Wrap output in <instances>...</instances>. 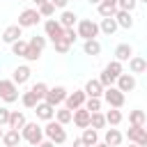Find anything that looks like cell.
Wrapping results in <instances>:
<instances>
[{
	"instance_id": "cell-1",
	"label": "cell",
	"mask_w": 147,
	"mask_h": 147,
	"mask_svg": "<svg viewBox=\"0 0 147 147\" xmlns=\"http://www.w3.org/2000/svg\"><path fill=\"white\" fill-rule=\"evenodd\" d=\"M74 30H76V34H78V39H96L99 37V23L96 21H92V18H78V23L74 25Z\"/></svg>"
},
{
	"instance_id": "cell-2",
	"label": "cell",
	"mask_w": 147,
	"mask_h": 147,
	"mask_svg": "<svg viewBox=\"0 0 147 147\" xmlns=\"http://www.w3.org/2000/svg\"><path fill=\"white\" fill-rule=\"evenodd\" d=\"M21 138L25 142H30L32 147H37L44 140V126H39L37 122H25L23 129H21Z\"/></svg>"
},
{
	"instance_id": "cell-3",
	"label": "cell",
	"mask_w": 147,
	"mask_h": 147,
	"mask_svg": "<svg viewBox=\"0 0 147 147\" xmlns=\"http://www.w3.org/2000/svg\"><path fill=\"white\" fill-rule=\"evenodd\" d=\"M44 138H48V140L55 142V145H64V142H67V131H64V126H62L60 122L48 119L46 126H44Z\"/></svg>"
},
{
	"instance_id": "cell-4",
	"label": "cell",
	"mask_w": 147,
	"mask_h": 147,
	"mask_svg": "<svg viewBox=\"0 0 147 147\" xmlns=\"http://www.w3.org/2000/svg\"><path fill=\"white\" fill-rule=\"evenodd\" d=\"M18 85L11 78H0V101L2 103H14L18 101Z\"/></svg>"
},
{
	"instance_id": "cell-5",
	"label": "cell",
	"mask_w": 147,
	"mask_h": 147,
	"mask_svg": "<svg viewBox=\"0 0 147 147\" xmlns=\"http://www.w3.org/2000/svg\"><path fill=\"white\" fill-rule=\"evenodd\" d=\"M101 101H106V103H108V108H122V106H124V101H126V94H124V92H119L115 85H110V87H103Z\"/></svg>"
},
{
	"instance_id": "cell-6",
	"label": "cell",
	"mask_w": 147,
	"mask_h": 147,
	"mask_svg": "<svg viewBox=\"0 0 147 147\" xmlns=\"http://www.w3.org/2000/svg\"><path fill=\"white\" fill-rule=\"evenodd\" d=\"M39 21H41V16H39L37 7H28V9H23L18 14V23L16 25H21V28H34Z\"/></svg>"
},
{
	"instance_id": "cell-7",
	"label": "cell",
	"mask_w": 147,
	"mask_h": 147,
	"mask_svg": "<svg viewBox=\"0 0 147 147\" xmlns=\"http://www.w3.org/2000/svg\"><path fill=\"white\" fill-rule=\"evenodd\" d=\"M64 99H67V87H62V85L48 87V92H46V96H44V101L51 103L53 108H57L60 103H64Z\"/></svg>"
},
{
	"instance_id": "cell-8",
	"label": "cell",
	"mask_w": 147,
	"mask_h": 147,
	"mask_svg": "<svg viewBox=\"0 0 147 147\" xmlns=\"http://www.w3.org/2000/svg\"><path fill=\"white\" fill-rule=\"evenodd\" d=\"M62 34H64V28L57 23V18H46V21H44V37H46V39L55 41V39H60Z\"/></svg>"
},
{
	"instance_id": "cell-9",
	"label": "cell",
	"mask_w": 147,
	"mask_h": 147,
	"mask_svg": "<svg viewBox=\"0 0 147 147\" xmlns=\"http://www.w3.org/2000/svg\"><path fill=\"white\" fill-rule=\"evenodd\" d=\"M136 85H138V80H136L133 74H124V71H122V74L115 78V87H117L119 92H124V94H126V92H133Z\"/></svg>"
},
{
	"instance_id": "cell-10",
	"label": "cell",
	"mask_w": 147,
	"mask_h": 147,
	"mask_svg": "<svg viewBox=\"0 0 147 147\" xmlns=\"http://www.w3.org/2000/svg\"><path fill=\"white\" fill-rule=\"evenodd\" d=\"M126 138H129V142H136V145H140V147H145L147 145V129H145V124L142 126H129V131H126Z\"/></svg>"
},
{
	"instance_id": "cell-11",
	"label": "cell",
	"mask_w": 147,
	"mask_h": 147,
	"mask_svg": "<svg viewBox=\"0 0 147 147\" xmlns=\"http://www.w3.org/2000/svg\"><path fill=\"white\" fill-rule=\"evenodd\" d=\"M85 99H87V94H85L83 90H74V92H67V99H64V108H69V110H76V108H80V106L85 103Z\"/></svg>"
},
{
	"instance_id": "cell-12",
	"label": "cell",
	"mask_w": 147,
	"mask_h": 147,
	"mask_svg": "<svg viewBox=\"0 0 147 147\" xmlns=\"http://www.w3.org/2000/svg\"><path fill=\"white\" fill-rule=\"evenodd\" d=\"M126 62H129V74H133V76H140L147 71V60L142 55H131Z\"/></svg>"
},
{
	"instance_id": "cell-13",
	"label": "cell",
	"mask_w": 147,
	"mask_h": 147,
	"mask_svg": "<svg viewBox=\"0 0 147 147\" xmlns=\"http://www.w3.org/2000/svg\"><path fill=\"white\" fill-rule=\"evenodd\" d=\"M122 140H124V133H122L119 129L110 126V129H106V131H103V142H106L108 147H119V145H122Z\"/></svg>"
},
{
	"instance_id": "cell-14",
	"label": "cell",
	"mask_w": 147,
	"mask_h": 147,
	"mask_svg": "<svg viewBox=\"0 0 147 147\" xmlns=\"http://www.w3.org/2000/svg\"><path fill=\"white\" fill-rule=\"evenodd\" d=\"M30 76H32V71H30V67L28 64H18L14 71H11V80L21 87V85H25L28 80H30Z\"/></svg>"
},
{
	"instance_id": "cell-15",
	"label": "cell",
	"mask_w": 147,
	"mask_h": 147,
	"mask_svg": "<svg viewBox=\"0 0 147 147\" xmlns=\"http://www.w3.org/2000/svg\"><path fill=\"white\" fill-rule=\"evenodd\" d=\"M71 122H74L78 129H87V126H90V110H85L83 106L76 108V110H71Z\"/></svg>"
},
{
	"instance_id": "cell-16",
	"label": "cell",
	"mask_w": 147,
	"mask_h": 147,
	"mask_svg": "<svg viewBox=\"0 0 147 147\" xmlns=\"http://www.w3.org/2000/svg\"><path fill=\"white\" fill-rule=\"evenodd\" d=\"M34 113H37V119H41V122H48V119H53V115H55V108H53L51 103H46V101H37V106H34Z\"/></svg>"
},
{
	"instance_id": "cell-17",
	"label": "cell",
	"mask_w": 147,
	"mask_h": 147,
	"mask_svg": "<svg viewBox=\"0 0 147 147\" xmlns=\"http://www.w3.org/2000/svg\"><path fill=\"white\" fill-rule=\"evenodd\" d=\"M113 18H115L117 28H124V30H131V28H133V16H131V11H122V9H117V11L113 14Z\"/></svg>"
},
{
	"instance_id": "cell-18",
	"label": "cell",
	"mask_w": 147,
	"mask_h": 147,
	"mask_svg": "<svg viewBox=\"0 0 147 147\" xmlns=\"http://www.w3.org/2000/svg\"><path fill=\"white\" fill-rule=\"evenodd\" d=\"M2 147H16V145H21L23 142V138H21V131H14V129H7L5 133H2Z\"/></svg>"
},
{
	"instance_id": "cell-19",
	"label": "cell",
	"mask_w": 147,
	"mask_h": 147,
	"mask_svg": "<svg viewBox=\"0 0 147 147\" xmlns=\"http://www.w3.org/2000/svg\"><path fill=\"white\" fill-rule=\"evenodd\" d=\"M21 37H23V28H21V25H7L5 32H2V41H5V44H14V41L21 39Z\"/></svg>"
},
{
	"instance_id": "cell-20",
	"label": "cell",
	"mask_w": 147,
	"mask_h": 147,
	"mask_svg": "<svg viewBox=\"0 0 147 147\" xmlns=\"http://www.w3.org/2000/svg\"><path fill=\"white\" fill-rule=\"evenodd\" d=\"M83 92H85L87 96H99V99H101V94H103V85L99 83V78H90V80L85 83Z\"/></svg>"
},
{
	"instance_id": "cell-21",
	"label": "cell",
	"mask_w": 147,
	"mask_h": 147,
	"mask_svg": "<svg viewBox=\"0 0 147 147\" xmlns=\"http://www.w3.org/2000/svg\"><path fill=\"white\" fill-rule=\"evenodd\" d=\"M103 117H106V126H119L122 119H124V115H122L119 108H108L103 113Z\"/></svg>"
},
{
	"instance_id": "cell-22",
	"label": "cell",
	"mask_w": 147,
	"mask_h": 147,
	"mask_svg": "<svg viewBox=\"0 0 147 147\" xmlns=\"http://www.w3.org/2000/svg\"><path fill=\"white\" fill-rule=\"evenodd\" d=\"M25 122H28V119H25V115H23L21 110H11V113H9V122H7V129H14V131H21Z\"/></svg>"
},
{
	"instance_id": "cell-23",
	"label": "cell",
	"mask_w": 147,
	"mask_h": 147,
	"mask_svg": "<svg viewBox=\"0 0 147 147\" xmlns=\"http://www.w3.org/2000/svg\"><path fill=\"white\" fill-rule=\"evenodd\" d=\"M96 11H99V16H101V18L113 16V14L117 11V0H101V2L96 5Z\"/></svg>"
},
{
	"instance_id": "cell-24",
	"label": "cell",
	"mask_w": 147,
	"mask_h": 147,
	"mask_svg": "<svg viewBox=\"0 0 147 147\" xmlns=\"http://www.w3.org/2000/svg\"><path fill=\"white\" fill-rule=\"evenodd\" d=\"M99 32H103L106 37H113V34L117 32V23H115V18H113V16L101 18V23H99Z\"/></svg>"
},
{
	"instance_id": "cell-25",
	"label": "cell",
	"mask_w": 147,
	"mask_h": 147,
	"mask_svg": "<svg viewBox=\"0 0 147 147\" xmlns=\"http://www.w3.org/2000/svg\"><path fill=\"white\" fill-rule=\"evenodd\" d=\"M133 55V46L131 44H117L115 46V60L117 62H126Z\"/></svg>"
},
{
	"instance_id": "cell-26",
	"label": "cell",
	"mask_w": 147,
	"mask_h": 147,
	"mask_svg": "<svg viewBox=\"0 0 147 147\" xmlns=\"http://www.w3.org/2000/svg\"><path fill=\"white\" fill-rule=\"evenodd\" d=\"M57 23H60L62 28H74V25L78 23V16H76L74 11H69V9H62V14H60Z\"/></svg>"
},
{
	"instance_id": "cell-27",
	"label": "cell",
	"mask_w": 147,
	"mask_h": 147,
	"mask_svg": "<svg viewBox=\"0 0 147 147\" xmlns=\"http://www.w3.org/2000/svg\"><path fill=\"white\" fill-rule=\"evenodd\" d=\"M83 53L96 57V55L101 53V44H99V39H85V41H83Z\"/></svg>"
},
{
	"instance_id": "cell-28",
	"label": "cell",
	"mask_w": 147,
	"mask_h": 147,
	"mask_svg": "<svg viewBox=\"0 0 147 147\" xmlns=\"http://www.w3.org/2000/svg\"><path fill=\"white\" fill-rule=\"evenodd\" d=\"M122 64H124V62H117V60H110V62H108V64L103 67V74H106V76H110V78L115 80V78H117V76H119L122 71H124V67H122Z\"/></svg>"
},
{
	"instance_id": "cell-29",
	"label": "cell",
	"mask_w": 147,
	"mask_h": 147,
	"mask_svg": "<svg viewBox=\"0 0 147 147\" xmlns=\"http://www.w3.org/2000/svg\"><path fill=\"white\" fill-rule=\"evenodd\" d=\"M53 119L60 122L62 126H67V124H71V110H69V108H57L55 115H53Z\"/></svg>"
},
{
	"instance_id": "cell-30",
	"label": "cell",
	"mask_w": 147,
	"mask_h": 147,
	"mask_svg": "<svg viewBox=\"0 0 147 147\" xmlns=\"http://www.w3.org/2000/svg\"><path fill=\"white\" fill-rule=\"evenodd\" d=\"M90 126L92 129H106V117H103V113L101 110H96V113H90Z\"/></svg>"
},
{
	"instance_id": "cell-31",
	"label": "cell",
	"mask_w": 147,
	"mask_h": 147,
	"mask_svg": "<svg viewBox=\"0 0 147 147\" xmlns=\"http://www.w3.org/2000/svg\"><path fill=\"white\" fill-rule=\"evenodd\" d=\"M80 140L90 147V145H94L96 140H99V131L96 129H92V126H87V129H83V136H80Z\"/></svg>"
},
{
	"instance_id": "cell-32",
	"label": "cell",
	"mask_w": 147,
	"mask_h": 147,
	"mask_svg": "<svg viewBox=\"0 0 147 147\" xmlns=\"http://www.w3.org/2000/svg\"><path fill=\"white\" fill-rule=\"evenodd\" d=\"M53 48H55V53H60V55H67L69 51H71V44L64 39V34L60 37V39H55L53 41Z\"/></svg>"
},
{
	"instance_id": "cell-33",
	"label": "cell",
	"mask_w": 147,
	"mask_h": 147,
	"mask_svg": "<svg viewBox=\"0 0 147 147\" xmlns=\"http://www.w3.org/2000/svg\"><path fill=\"white\" fill-rule=\"evenodd\" d=\"M101 106H103V101H101L99 96H87V99H85V103H83V108H85V110H90V113L101 110Z\"/></svg>"
},
{
	"instance_id": "cell-34",
	"label": "cell",
	"mask_w": 147,
	"mask_h": 147,
	"mask_svg": "<svg viewBox=\"0 0 147 147\" xmlns=\"http://www.w3.org/2000/svg\"><path fill=\"white\" fill-rule=\"evenodd\" d=\"M145 122H147L145 110H131V113H129V124H133V126H142Z\"/></svg>"
},
{
	"instance_id": "cell-35",
	"label": "cell",
	"mask_w": 147,
	"mask_h": 147,
	"mask_svg": "<svg viewBox=\"0 0 147 147\" xmlns=\"http://www.w3.org/2000/svg\"><path fill=\"white\" fill-rule=\"evenodd\" d=\"M37 11H39V16H41V18H53L55 7H53V2L48 0V2H41V5L37 7Z\"/></svg>"
},
{
	"instance_id": "cell-36",
	"label": "cell",
	"mask_w": 147,
	"mask_h": 147,
	"mask_svg": "<svg viewBox=\"0 0 147 147\" xmlns=\"http://www.w3.org/2000/svg\"><path fill=\"white\" fill-rule=\"evenodd\" d=\"M30 92H32L39 101H44V96H46V92H48V85H46V83H41V80H37V83L30 87Z\"/></svg>"
},
{
	"instance_id": "cell-37",
	"label": "cell",
	"mask_w": 147,
	"mask_h": 147,
	"mask_svg": "<svg viewBox=\"0 0 147 147\" xmlns=\"http://www.w3.org/2000/svg\"><path fill=\"white\" fill-rule=\"evenodd\" d=\"M11 46V53L16 55V57H23L25 55V48H28V41L25 39H16L14 44H9Z\"/></svg>"
},
{
	"instance_id": "cell-38",
	"label": "cell",
	"mask_w": 147,
	"mask_h": 147,
	"mask_svg": "<svg viewBox=\"0 0 147 147\" xmlns=\"http://www.w3.org/2000/svg\"><path fill=\"white\" fill-rule=\"evenodd\" d=\"M39 57H41V51L28 44V48H25V55H23V60H28V62H37Z\"/></svg>"
},
{
	"instance_id": "cell-39",
	"label": "cell",
	"mask_w": 147,
	"mask_h": 147,
	"mask_svg": "<svg viewBox=\"0 0 147 147\" xmlns=\"http://www.w3.org/2000/svg\"><path fill=\"white\" fill-rule=\"evenodd\" d=\"M37 101H39V99H37V96H34V94H32L30 90L21 94V103H23L25 108H34V106H37Z\"/></svg>"
},
{
	"instance_id": "cell-40",
	"label": "cell",
	"mask_w": 147,
	"mask_h": 147,
	"mask_svg": "<svg viewBox=\"0 0 147 147\" xmlns=\"http://www.w3.org/2000/svg\"><path fill=\"white\" fill-rule=\"evenodd\" d=\"M46 41H48V39H46V37H41V34H34V37H30V39H28V44H30V46H34V48H39V51H44V48H46Z\"/></svg>"
},
{
	"instance_id": "cell-41",
	"label": "cell",
	"mask_w": 147,
	"mask_h": 147,
	"mask_svg": "<svg viewBox=\"0 0 147 147\" xmlns=\"http://www.w3.org/2000/svg\"><path fill=\"white\" fill-rule=\"evenodd\" d=\"M136 7H138V0H117V9H122V11H131L133 14Z\"/></svg>"
},
{
	"instance_id": "cell-42",
	"label": "cell",
	"mask_w": 147,
	"mask_h": 147,
	"mask_svg": "<svg viewBox=\"0 0 147 147\" xmlns=\"http://www.w3.org/2000/svg\"><path fill=\"white\" fill-rule=\"evenodd\" d=\"M9 108L7 106H0V126H7V122H9Z\"/></svg>"
},
{
	"instance_id": "cell-43",
	"label": "cell",
	"mask_w": 147,
	"mask_h": 147,
	"mask_svg": "<svg viewBox=\"0 0 147 147\" xmlns=\"http://www.w3.org/2000/svg\"><path fill=\"white\" fill-rule=\"evenodd\" d=\"M64 39H67V41H69V44L74 46V41L78 39V34H76V30H74V28H64Z\"/></svg>"
},
{
	"instance_id": "cell-44",
	"label": "cell",
	"mask_w": 147,
	"mask_h": 147,
	"mask_svg": "<svg viewBox=\"0 0 147 147\" xmlns=\"http://www.w3.org/2000/svg\"><path fill=\"white\" fill-rule=\"evenodd\" d=\"M51 2L55 9H67V5H69V0H51Z\"/></svg>"
},
{
	"instance_id": "cell-45",
	"label": "cell",
	"mask_w": 147,
	"mask_h": 147,
	"mask_svg": "<svg viewBox=\"0 0 147 147\" xmlns=\"http://www.w3.org/2000/svg\"><path fill=\"white\" fill-rule=\"evenodd\" d=\"M37 147H55V142H51V140L46 138V140H41V142H39Z\"/></svg>"
},
{
	"instance_id": "cell-46",
	"label": "cell",
	"mask_w": 147,
	"mask_h": 147,
	"mask_svg": "<svg viewBox=\"0 0 147 147\" xmlns=\"http://www.w3.org/2000/svg\"><path fill=\"white\" fill-rule=\"evenodd\" d=\"M74 147H87V145H85L80 138H74Z\"/></svg>"
},
{
	"instance_id": "cell-47",
	"label": "cell",
	"mask_w": 147,
	"mask_h": 147,
	"mask_svg": "<svg viewBox=\"0 0 147 147\" xmlns=\"http://www.w3.org/2000/svg\"><path fill=\"white\" fill-rule=\"evenodd\" d=\"M90 147H108V145H106L103 140H96V142H94V145H90Z\"/></svg>"
},
{
	"instance_id": "cell-48",
	"label": "cell",
	"mask_w": 147,
	"mask_h": 147,
	"mask_svg": "<svg viewBox=\"0 0 147 147\" xmlns=\"http://www.w3.org/2000/svg\"><path fill=\"white\" fill-rule=\"evenodd\" d=\"M30 2H34V5H37V7H39V5H41V2H48V0H30Z\"/></svg>"
},
{
	"instance_id": "cell-49",
	"label": "cell",
	"mask_w": 147,
	"mask_h": 147,
	"mask_svg": "<svg viewBox=\"0 0 147 147\" xmlns=\"http://www.w3.org/2000/svg\"><path fill=\"white\" fill-rule=\"evenodd\" d=\"M87 2H90V5H99L101 0H87Z\"/></svg>"
},
{
	"instance_id": "cell-50",
	"label": "cell",
	"mask_w": 147,
	"mask_h": 147,
	"mask_svg": "<svg viewBox=\"0 0 147 147\" xmlns=\"http://www.w3.org/2000/svg\"><path fill=\"white\" fill-rule=\"evenodd\" d=\"M2 133H5V126H0V140H2Z\"/></svg>"
},
{
	"instance_id": "cell-51",
	"label": "cell",
	"mask_w": 147,
	"mask_h": 147,
	"mask_svg": "<svg viewBox=\"0 0 147 147\" xmlns=\"http://www.w3.org/2000/svg\"><path fill=\"white\" fill-rule=\"evenodd\" d=\"M129 147H140V145H136V142H129Z\"/></svg>"
},
{
	"instance_id": "cell-52",
	"label": "cell",
	"mask_w": 147,
	"mask_h": 147,
	"mask_svg": "<svg viewBox=\"0 0 147 147\" xmlns=\"http://www.w3.org/2000/svg\"><path fill=\"white\" fill-rule=\"evenodd\" d=\"M140 2H147V0H138V5H140Z\"/></svg>"
},
{
	"instance_id": "cell-53",
	"label": "cell",
	"mask_w": 147,
	"mask_h": 147,
	"mask_svg": "<svg viewBox=\"0 0 147 147\" xmlns=\"http://www.w3.org/2000/svg\"><path fill=\"white\" fill-rule=\"evenodd\" d=\"M21 2H30V0H21Z\"/></svg>"
},
{
	"instance_id": "cell-54",
	"label": "cell",
	"mask_w": 147,
	"mask_h": 147,
	"mask_svg": "<svg viewBox=\"0 0 147 147\" xmlns=\"http://www.w3.org/2000/svg\"><path fill=\"white\" fill-rule=\"evenodd\" d=\"M16 147H21V145H16Z\"/></svg>"
},
{
	"instance_id": "cell-55",
	"label": "cell",
	"mask_w": 147,
	"mask_h": 147,
	"mask_svg": "<svg viewBox=\"0 0 147 147\" xmlns=\"http://www.w3.org/2000/svg\"><path fill=\"white\" fill-rule=\"evenodd\" d=\"M69 2H71V0H69Z\"/></svg>"
}]
</instances>
